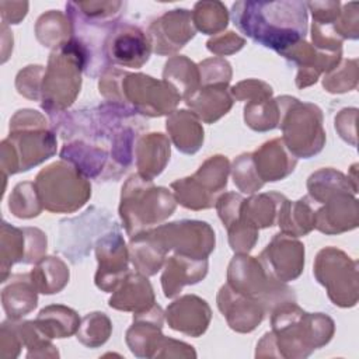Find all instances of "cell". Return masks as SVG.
I'll use <instances>...</instances> for the list:
<instances>
[{"label": "cell", "mask_w": 359, "mask_h": 359, "mask_svg": "<svg viewBox=\"0 0 359 359\" xmlns=\"http://www.w3.org/2000/svg\"><path fill=\"white\" fill-rule=\"evenodd\" d=\"M304 1H236L231 17L236 27L254 42L279 55L304 41L307 10Z\"/></svg>", "instance_id": "obj_1"}, {"label": "cell", "mask_w": 359, "mask_h": 359, "mask_svg": "<svg viewBox=\"0 0 359 359\" xmlns=\"http://www.w3.org/2000/svg\"><path fill=\"white\" fill-rule=\"evenodd\" d=\"M56 151L55 133L45 118L32 109H20L10 121V135L1 142L4 175L27 171Z\"/></svg>", "instance_id": "obj_2"}, {"label": "cell", "mask_w": 359, "mask_h": 359, "mask_svg": "<svg viewBox=\"0 0 359 359\" xmlns=\"http://www.w3.org/2000/svg\"><path fill=\"white\" fill-rule=\"evenodd\" d=\"M174 209L172 195L140 174L132 175L122 188L119 213L130 238L168 217Z\"/></svg>", "instance_id": "obj_3"}, {"label": "cell", "mask_w": 359, "mask_h": 359, "mask_svg": "<svg viewBox=\"0 0 359 359\" xmlns=\"http://www.w3.org/2000/svg\"><path fill=\"white\" fill-rule=\"evenodd\" d=\"M276 102L286 149L294 157L310 158L317 154L325 140L320 108L287 95L276 98Z\"/></svg>", "instance_id": "obj_4"}, {"label": "cell", "mask_w": 359, "mask_h": 359, "mask_svg": "<svg viewBox=\"0 0 359 359\" xmlns=\"http://www.w3.org/2000/svg\"><path fill=\"white\" fill-rule=\"evenodd\" d=\"M229 286L252 300L262 304L265 311L275 310L278 306L294 302V294L290 287L275 279L261 264L259 259L238 254L229 265Z\"/></svg>", "instance_id": "obj_5"}, {"label": "cell", "mask_w": 359, "mask_h": 359, "mask_svg": "<svg viewBox=\"0 0 359 359\" xmlns=\"http://www.w3.org/2000/svg\"><path fill=\"white\" fill-rule=\"evenodd\" d=\"M42 205L50 212H73L91 195L90 184L69 164L53 163L43 168L35 181Z\"/></svg>", "instance_id": "obj_6"}, {"label": "cell", "mask_w": 359, "mask_h": 359, "mask_svg": "<svg viewBox=\"0 0 359 359\" xmlns=\"http://www.w3.org/2000/svg\"><path fill=\"white\" fill-rule=\"evenodd\" d=\"M229 161L223 156H212L188 178L171 184L177 201L189 209H208L216 202V195L227 185Z\"/></svg>", "instance_id": "obj_7"}, {"label": "cell", "mask_w": 359, "mask_h": 359, "mask_svg": "<svg viewBox=\"0 0 359 359\" xmlns=\"http://www.w3.org/2000/svg\"><path fill=\"white\" fill-rule=\"evenodd\" d=\"M146 233L164 252L175 250L180 255L205 259L215 248V231L205 222H172Z\"/></svg>", "instance_id": "obj_8"}, {"label": "cell", "mask_w": 359, "mask_h": 359, "mask_svg": "<svg viewBox=\"0 0 359 359\" xmlns=\"http://www.w3.org/2000/svg\"><path fill=\"white\" fill-rule=\"evenodd\" d=\"M314 275L328 292L339 279L334 304L348 307L356 303V261H351L342 251L335 248L321 250L316 259Z\"/></svg>", "instance_id": "obj_9"}, {"label": "cell", "mask_w": 359, "mask_h": 359, "mask_svg": "<svg viewBox=\"0 0 359 359\" xmlns=\"http://www.w3.org/2000/svg\"><path fill=\"white\" fill-rule=\"evenodd\" d=\"M151 48V39L143 29L128 22H118L107 38L105 55L111 63L142 67L149 60Z\"/></svg>", "instance_id": "obj_10"}, {"label": "cell", "mask_w": 359, "mask_h": 359, "mask_svg": "<svg viewBox=\"0 0 359 359\" xmlns=\"http://www.w3.org/2000/svg\"><path fill=\"white\" fill-rule=\"evenodd\" d=\"M264 268L278 280L289 282L297 278L304 265V245L292 236L279 233L261 252Z\"/></svg>", "instance_id": "obj_11"}, {"label": "cell", "mask_w": 359, "mask_h": 359, "mask_svg": "<svg viewBox=\"0 0 359 359\" xmlns=\"http://www.w3.org/2000/svg\"><path fill=\"white\" fill-rule=\"evenodd\" d=\"M95 247L98 259L95 285L105 292H114L128 273V250L125 241L118 230H111L97 241Z\"/></svg>", "instance_id": "obj_12"}, {"label": "cell", "mask_w": 359, "mask_h": 359, "mask_svg": "<svg viewBox=\"0 0 359 359\" xmlns=\"http://www.w3.org/2000/svg\"><path fill=\"white\" fill-rule=\"evenodd\" d=\"M149 36L158 55L177 52L195 36L192 13L185 8L167 11L150 25Z\"/></svg>", "instance_id": "obj_13"}, {"label": "cell", "mask_w": 359, "mask_h": 359, "mask_svg": "<svg viewBox=\"0 0 359 359\" xmlns=\"http://www.w3.org/2000/svg\"><path fill=\"white\" fill-rule=\"evenodd\" d=\"M325 203L316 212V226L320 231L335 234L355 229L358 224L356 199L348 195V191H338L327 196Z\"/></svg>", "instance_id": "obj_14"}, {"label": "cell", "mask_w": 359, "mask_h": 359, "mask_svg": "<svg viewBox=\"0 0 359 359\" xmlns=\"http://www.w3.org/2000/svg\"><path fill=\"white\" fill-rule=\"evenodd\" d=\"M217 306L236 331H252L264 318L265 309L257 300L234 292L229 285L222 286L217 294Z\"/></svg>", "instance_id": "obj_15"}, {"label": "cell", "mask_w": 359, "mask_h": 359, "mask_svg": "<svg viewBox=\"0 0 359 359\" xmlns=\"http://www.w3.org/2000/svg\"><path fill=\"white\" fill-rule=\"evenodd\" d=\"M209 320V306L205 300L192 294L175 300L167 309V321L170 323V327L195 337L205 332Z\"/></svg>", "instance_id": "obj_16"}, {"label": "cell", "mask_w": 359, "mask_h": 359, "mask_svg": "<svg viewBox=\"0 0 359 359\" xmlns=\"http://www.w3.org/2000/svg\"><path fill=\"white\" fill-rule=\"evenodd\" d=\"M254 168L261 181H278L289 175L296 167V157L286 149L282 139L266 142L251 154Z\"/></svg>", "instance_id": "obj_17"}, {"label": "cell", "mask_w": 359, "mask_h": 359, "mask_svg": "<svg viewBox=\"0 0 359 359\" xmlns=\"http://www.w3.org/2000/svg\"><path fill=\"white\" fill-rule=\"evenodd\" d=\"M208 272V259H196L185 255H174L167 264L161 276L165 297H174L184 285L198 283Z\"/></svg>", "instance_id": "obj_18"}, {"label": "cell", "mask_w": 359, "mask_h": 359, "mask_svg": "<svg viewBox=\"0 0 359 359\" xmlns=\"http://www.w3.org/2000/svg\"><path fill=\"white\" fill-rule=\"evenodd\" d=\"M195 114L205 122L210 123L217 121L222 115L227 114L231 108V97L227 93V84H209L203 88H198L189 98L185 100Z\"/></svg>", "instance_id": "obj_19"}, {"label": "cell", "mask_w": 359, "mask_h": 359, "mask_svg": "<svg viewBox=\"0 0 359 359\" xmlns=\"http://www.w3.org/2000/svg\"><path fill=\"white\" fill-rule=\"evenodd\" d=\"M114 296L109 299V306L118 310H136L140 313L154 306V294L147 278L139 273H129L119 290H114Z\"/></svg>", "instance_id": "obj_20"}, {"label": "cell", "mask_w": 359, "mask_h": 359, "mask_svg": "<svg viewBox=\"0 0 359 359\" xmlns=\"http://www.w3.org/2000/svg\"><path fill=\"white\" fill-rule=\"evenodd\" d=\"M36 290L29 273L13 275L10 285L1 292L3 309L8 318L15 320L34 310L38 302Z\"/></svg>", "instance_id": "obj_21"}, {"label": "cell", "mask_w": 359, "mask_h": 359, "mask_svg": "<svg viewBox=\"0 0 359 359\" xmlns=\"http://www.w3.org/2000/svg\"><path fill=\"white\" fill-rule=\"evenodd\" d=\"M170 158V143L161 133H150L136 144V164L139 174L147 180L158 175Z\"/></svg>", "instance_id": "obj_22"}, {"label": "cell", "mask_w": 359, "mask_h": 359, "mask_svg": "<svg viewBox=\"0 0 359 359\" xmlns=\"http://www.w3.org/2000/svg\"><path fill=\"white\" fill-rule=\"evenodd\" d=\"M278 223L282 233L299 237L307 234L316 226V210L309 202V196L290 202L286 198L280 202L278 210Z\"/></svg>", "instance_id": "obj_23"}, {"label": "cell", "mask_w": 359, "mask_h": 359, "mask_svg": "<svg viewBox=\"0 0 359 359\" xmlns=\"http://www.w3.org/2000/svg\"><path fill=\"white\" fill-rule=\"evenodd\" d=\"M167 130L177 149L182 153L192 154L199 150L203 142V129L196 115L188 111H175L167 119Z\"/></svg>", "instance_id": "obj_24"}, {"label": "cell", "mask_w": 359, "mask_h": 359, "mask_svg": "<svg viewBox=\"0 0 359 359\" xmlns=\"http://www.w3.org/2000/svg\"><path fill=\"white\" fill-rule=\"evenodd\" d=\"M35 34L43 46L57 49L72 38L73 25L59 10H50L38 18Z\"/></svg>", "instance_id": "obj_25"}, {"label": "cell", "mask_w": 359, "mask_h": 359, "mask_svg": "<svg viewBox=\"0 0 359 359\" xmlns=\"http://www.w3.org/2000/svg\"><path fill=\"white\" fill-rule=\"evenodd\" d=\"M29 275L35 287L46 294L57 293L69 280V269L63 261L55 257L42 258Z\"/></svg>", "instance_id": "obj_26"}, {"label": "cell", "mask_w": 359, "mask_h": 359, "mask_svg": "<svg viewBox=\"0 0 359 359\" xmlns=\"http://www.w3.org/2000/svg\"><path fill=\"white\" fill-rule=\"evenodd\" d=\"M201 79L198 67L184 56H175L165 63L164 80H174L178 84L181 98H189L198 90V80Z\"/></svg>", "instance_id": "obj_27"}, {"label": "cell", "mask_w": 359, "mask_h": 359, "mask_svg": "<svg viewBox=\"0 0 359 359\" xmlns=\"http://www.w3.org/2000/svg\"><path fill=\"white\" fill-rule=\"evenodd\" d=\"M35 323H36L38 328L49 338H56V332H57L56 324H60L67 337V335L73 334L76 327L79 325V317L69 307L48 306L39 311V316Z\"/></svg>", "instance_id": "obj_28"}, {"label": "cell", "mask_w": 359, "mask_h": 359, "mask_svg": "<svg viewBox=\"0 0 359 359\" xmlns=\"http://www.w3.org/2000/svg\"><path fill=\"white\" fill-rule=\"evenodd\" d=\"M227 8L220 1H198L192 11V22L203 34H216L227 27Z\"/></svg>", "instance_id": "obj_29"}, {"label": "cell", "mask_w": 359, "mask_h": 359, "mask_svg": "<svg viewBox=\"0 0 359 359\" xmlns=\"http://www.w3.org/2000/svg\"><path fill=\"white\" fill-rule=\"evenodd\" d=\"M245 123L254 130H269L279 123V107L276 100H257L250 101L244 107Z\"/></svg>", "instance_id": "obj_30"}, {"label": "cell", "mask_w": 359, "mask_h": 359, "mask_svg": "<svg viewBox=\"0 0 359 359\" xmlns=\"http://www.w3.org/2000/svg\"><path fill=\"white\" fill-rule=\"evenodd\" d=\"M24 205L14 213V216L17 217H22V219H29L34 216H38L41 212V199L38 195V191L35 188V184L31 182H22L18 184L14 188L13 195L10 196V202H8V208H14L20 203Z\"/></svg>", "instance_id": "obj_31"}, {"label": "cell", "mask_w": 359, "mask_h": 359, "mask_svg": "<svg viewBox=\"0 0 359 359\" xmlns=\"http://www.w3.org/2000/svg\"><path fill=\"white\" fill-rule=\"evenodd\" d=\"M234 184L243 191L252 194L262 187V181L254 170V163L251 154H241L233 165Z\"/></svg>", "instance_id": "obj_32"}, {"label": "cell", "mask_w": 359, "mask_h": 359, "mask_svg": "<svg viewBox=\"0 0 359 359\" xmlns=\"http://www.w3.org/2000/svg\"><path fill=\"white\" fill-rule=\"evenodd\" d=\"M202 83L209 84H227L231 77L230 65L223 59H208L199 65Z\"/></svg>", "instance_id": "obj_33"}, {"label": "cell", "mask_w": 359, "mask_h": 359, "mask_svg": "<svg viewBox=\"0 0 359 359\" xmlns=\"http://www.w3.org/2000/svg\"><path fill=\"white\" fill-rule=\"evenodd\" d=\"M245 41L234 32H226L222 36H216L208 41V49L216 55H226L237 52L243 48Z\"/></svg>", "instance_id": "obj_34"}, {"label": "cell", "mask_w": 359, "mask_h": 359, "mask_svg": "<svg viewBox=\"0 0 359 359\" xmlns=\"http://www.w3.org/2000/svg\"><path fill=\"white\" fill-rule=\"evenodd\" d=\"M6 4L10 7V10H13V13L1 15L3 22L6 24L8 21V24H18L27 14L28 10V3H21V1H6Z\"/></svg>", "instance_id": "obj_35"}]
</instances>
